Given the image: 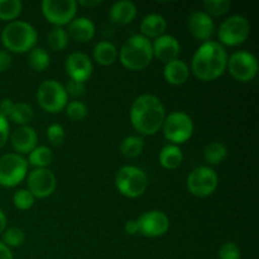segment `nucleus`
Listing matches in <instances>:
<instances>
[{
  "mask_svg": "<svg viewBox=\"0 0 259 259\" xmlns=\"http://www.w3.org/2000/svg\"><path fill=\"white\" fill-rule=\"evenodd\" d=\"M166 110L157 96L144 94L134 100L131 108L133 128L143 136H153L163 125Z\"/></svg>",
  "mask_w": 259,
  "mask_h": 259,
  "instance_id": "obj_1",
  "label": "nucleus"
},
{
  "mask_svg": "<svg viewBox=\"0 0 259 259\" xmlns=\"http://www.w3.org/2000/svg\"><path fill=\"white\" fill-rule=\"evenodd\" d=\"M228 53L224 46L215 40L204 42L195 52L191 70L199 80L212 81L227 70Z\"/></svg>",
  "mask_w": 259,
  "mask_h": 259,
  "instance_id": "obj_2",
  "label": "nucleus"
},
{
  "mask_svg": "<svg viewBox=\"0 0 259 259\" xmlns=\"http://www.w3.org/2000/svg\"><path fill=\"white\" fill-rule=\"evenodd\" d=\"M119 58L121 65L128 70L141 71L148 67L153 60L151 40L142 34L132 35L120 48Z\"/></svg>",
  "mask_w": 259,
  "mask_h": 259,
  "instance_id": "obj_3",
  "label": "nucleus"
},
{
  "mask_svg": "<svg viewBox=\"0 0 259 259\" xmlns=\"http://www.w3.org/2000/svg\"><path fill=\"white\" fill-rule=\"evenodd\" d=\"M37 30L32 24L23 20H13L2 32V42L7 50L15 53H24L34 48Z\"/></svg>",
  "mask_w": 259,
  "mask_h": 259,
  "instance_id": "obj_4",
  "label": "nucleus"
},
{
  "mask_svg": "<svg viewBox=\"0 0 259 259\" xmlns=\"http://www.w3.org/2000/svg\"><path fill=\"white\" fill-rule=\"evenodd\" d=\"M115 185L121 195L131 199L142 196L148 187L146 174L136 166H124L118 171Z\"/></svg>",
  "mask_w": 259,
  "mask_h": 259,
  "instance_id": "obj_5",
  "label": "nucleus"
},
{
  "mask_svg": "<svg viewBox=\"0 0 259 259\" xmlns=\"http://www.w3.org/2000/svg\"><path fill=\"white\" fill-rule=\"evenodd\" d=\"M67 93L65 86L56 80H46L37 91V101L47 113H60L67 105Z\"/></svg>",
  "mask_w": 259,
  "mask_h": 259,
  "instance_id": "obj_6",
  "label": "nucleus"
},
{
  "mask_svg": "<svg viewBox=\"0 0 259 259\" xmlns=\"http://www.w3.org/2000/svg\"><path fill=\"white\" fill-rule=\"evenodd\" d=\"M162 129L167 141L176 146L185 143L191 138L194 133V121L189 114L184 111H174L166 115Z\"/></svg>",
  "mask_w": 259,
  "mask_h": 259,
  "instance_id": "obj_7",
  "label": "nucleus"
},
{
  "mask_svg": "<svg viewBox=\"0 0 259 259\" xmlns=\"http://www.w3.org/2000/svg\"><path fill=\"white\" fill-rule=\"evenodd\" d=\"M28 163L17 153H7L0 157V185L14 187L27 176Z\"/></svg>",
  "mask_w": 259,
  "mask_h": 259,
  "instance_id": "obj_8",
  "label": "nucleus"
},
{
  "mask_svg": "<svg viewBox=\"0 0 259 259\" xmlns=\"http://www.w3.org/2000/svg\"><path fill=\"white\" fill-rule=\"evenodd\" d=\"M249 34L250 24L247 18L242 15H232L225 19L219 27V33H218L220 42L230 47L244 43Z\"/></svg>",
  "mask_w": 259,
  "mask_h": 259,
  "instance_id": "obj_9",
  "label": "nucleus"
},
{
  "mask_svg": "<svg viewBox=\"0 0 259 259\" xmlns=\"http://www.w3.org/2000/svg\"><path fill=\"white\" fill-rule=\"evenodd\" d=\"M218 184L219 177L217 172L207 166L196 167L187 177V189L197 197H207L214 194Z\"/></svg>",
  "mask_w": 259,
  "mask_h": 259,
  "instance_id": "obj_10",
  "label": "nucleus"
},
{
  "mask_svg": "<svg viewBox=\"0 0 259 259\" xmlns=\"http://www.w3.org/2000/svg\"><path fill=\"white\" fill-rule=\"evenodd\" d=\"M42 14L55 27H62L75 19L77 3L75 0H43Z\"/></svg>",
  "mask_w": 259,
  "mask_h": 259,
  "instance_id": "obj_11",
  "label": "nucleus"
},
{
  "mask_svg": "<svg viewBox=\"0 0 259 259\" xmlns=\"http://www.w3.org/2000/svg\"><path fill=\"white\" fill-rule=\"evenodd\" d=\"M227 67L233 77L240 82L253 80L258 73V61L254 55L247 51H238L228 60Z\"/></svg>",
  "mask_w": 259,
  "mask_h": 259,
  "instance_id": "obj_12",
  "label": "nucleus"
},
{
  "mask_svg": "<svg viewBox=\"0 0 259 259\" xmlns=\"http://www.w3.org/2000/svg\"><path fill=\"white\" fill-rule=\"evenodd\" d=\"M138 233L148 238H158L166 234L169 229V219L164 212L151 210L137 219Z\"/></svg>",
  "mask_w": 259,
  "mask_h": 259,
  "instance_id": "obj_13",
  "label": "nucleus"
},
{
  "mask_svg": "<svg viewBox=\"0 0 259 259\" xmlns=\"http://www.w3.org/2000/svg\"><path fill=\"white\" fill-rule=\"evenodd\" d=\"M28 190L37 199L50 197L56 190V177L48 168H35L28 175Z\"/></svg>",
  "mask_w": 259,
  "mask_h": 259,
  "instance_id": "obj_14",
  "label": "nucleus"
},
{
  "mask_svg": "<svg viewBox=\"0 0 259 259\" xmlns=\"http://www.w3.org/2000/svg\"><path fill=\"white\" fill-rule=\"evenodd\" d=\"M66 72L70 76V80L85 82L93 73V62L88 55L82 52H73L66 58Z\"/></svg>",
  "mask_w": 259,
  "mask_h": 259,
  "instance_id": "obj_15",
  "label": "nucleus"
},
{
  "mask_svg": "<svg viewBox=\"0 0 259 259\" xmlns=\"http://www.w3.org/2000/svg\"><path fill=\"white\" fill-rule=\"evenodd\" d=\"M187 27H189L192 37L199 40H204V42H207L210 39L215 29L211 17L200 10L194 12L190 15L189 20H187Z\"/></svg>",
  "mask_w": 259,
  "mask_h": 259,
  "instance_id": "obj_16",
  "label": "nucleus"
},
{
  "mask_svg": "<svg viewBox=\"0 0 259 259\" xmlns=\"http://www.w3.org/2000/svg\"><path fill=\"white\" fill-rule=\"evenodd\" d=\"M152 50H153V57H157L162 62L168 63L179 57L181 46L174 35L163 34L156 38L152 45Z\"/></svg>",
  "mask_w": 259,
  "mask_h": 259,
  "instance_id": "obj_17",
  "label": "nucleus"
},
{
  "mask_svg": "<svg viewBox=\"0 0 259 259\" xmlns=\"http://www.w3.org/2000/svg\"><path fill=\"white\" fill-rule=\"evenodd\" d=\"M10 141L18 153L29 154L37 147V133L29 125H20L13 132Z\"/></svg>",
  "mask_w": 259,
  "mask_h": 259,
  "instance_id": "obj_18",
  "label": "nucleus"
},
{
  "mask_svg": "<svg viewBox=\"0 0 259 259\" xmlns=\"http://www.w3.org/2000/svg\"><path fill=\"white\" fill-rule=\"evenodd\" d=\"M77 42H89L95 35V24L89 18H75L68 23V34Z\"/></svg>",
  "mask_w": 259,
  "mask_h": 259,
  "instance_id": "obj_19",
  "label": "nucleus"
},
{
  "mask_svg": "<svg viewBox=\"0 0 259 259\" xmlns=\"http://www.w3.org/2000/svg\"><path fill=\"white\" fill-rule=\"evenodd\" d=\"M111 22L120 25L131 24L137 17V7L131 0H120L114 3L109 12Z\"/></svg>",
  "mask_w": 259,
  "mask_h": 259,
  "instance_id": "obj_20",
  "label": "nucleus"
},
{
  "mask_svg": "<svg viewBox=\"0 0 259 259\" xmlns=\"http://www.w3.org/2000/svg\"><path fill=\"white\" fill-rule=\"evenodd\" d=\"M163 76L164 80L168 83H171V85L181 86L189 80L190 68L185 61L176 58V60L166 63L163 70Z\"/></svg>",
  "mask_w": 259,
  "mask_h": 259,
  "instance_id": "obj_21",
  "label": "nucleus"
},
{
  "mask_svg": "<svg viewBox=\"0 0 259 259\" xmlns=\"http://www.w3.org/2000/svg\"><path fill=\"white\" fill-rule=\"evenodd\" d=\"M167 29V22L162 15L159 14H148L144 17L141 23V32L143 37L158 38L164 34Z\"/></svg>",
  "mask_w": 259,
  "mask_h": 259,
  "instance_id": "obj_22",
  "label": "nucleus"
},
{
  "mask_svg": "<svg viewBox=\"0 0 259 259\" xmlns=\"http://www.w3.org/2000/svg\"><path fill=\"white\" fill-rule=\"evenodd\" d=\"M159 163L166 169H176L184 161L181 148L175 144H167L159 152Z\"/></svg>",
  "mask_w": 259,
  "mask_h": 259,
  "instance_id": "obj_23",
  "label": "nucleus"
},
{
  "mask_svg": "<svg viewBox=\"0 0 259 259\" xmlns=\"http://www.w3.org/2000/svg\"><path fill=\"white\" fill-rule=\"evenodd\" d=\"M118 58V50L108 40H101L94 47V60L101 66H110Z\"/></svg>",
  "mask_w": 259,
  "mask_h": 259,
  "instance_id": "obj_24",
  "label": "nucleus"
},
{
  "mask_svg": "<svg viewBox=\"0 0 259 259\" xmlns=\"http://www.w3.org/2000/svg\"><path fill=\"white\" fill-rule=\"evenodd\" d=\"M228 156V149L222 142H212L204 149V159L210 166L220 164Z\"/></svg>",
  "mask_w": 259,
  "mask_h": 259,
  "instance_id": "obj_25",
  "label": "nucleus"
},
{
  "mask_svg": "<svg viewBox=\"0 0 259 259\" xmlns=\"http://www.w3.org/2000/svg\"><path fill=\"white\" fill-rule=\"evenodd\" d=\"M144 149V141L142 137L129 136L120 143V152L126 158H137Z\"/></svg>",
  "mask_w": 259,
  "mask_h": 259,
  "instance_id": "obj_26",
  "label": "nucleus"
},
{
  "mask_svg": "<svg viewBox=\"0 0 259 259\" xmlns=\"http://www.w3.org/2000/svg\"><path fill=\"white\" fill-rule=\"evenodd\" d=\"M53 158L52 151L48 147L39 146L35 147L32 152L29 153L28 161L32 166L37 167V168H47L51 164Z\"/></svg>",
  "mask_w": 259,
  "mask_h": 259,
  "instance_id": "obj_27",
  "label": "nucleus"
},
{
  "mask_svg": "<svg viewBox=\"0 0 259 259\" xmlns=\"http://www.w3.org/2000/svg\"><path fill=\"white\" fill-rule=\"evenodd\" d=\"M47 43L51 50L61 52L68 45L67 32L62 27H53L47 34Z\"/></svg>",
  "mask_w": 259,
  "mask_h": 259,
  "instance_id": "obj_28",
  "label": "nucleus"
},
{
  "mask_svg": "<svg viewBox=\"0 0 259 259\" xmlns=\"http://www.w3.org/2000/svg\"><path fill=\"white\" fill-rule=\"evenodd\" d=\"M9 119L19 125H28L33 119V109L32 106L25 103L14 104L12 113H10Z\"/></svg>",
  "mask_w": 259,
  "mask_h": 259,
  "instance_id": "obj_29",
  "label": "nucleus"
},
{
  "mask_svg": "<svg viewBox=\"0 0 259 259\" xmlns=\"http://www.w3.org/2000/svg\"><path fill=\"white\" fill-rule=\"evenodd\" d=\"M28 62H29V66L33 70L40 72V71H45L50 66V55L43 48L34 47L33 50H30L29 56H28Z\"/></svg>",
  "mask_w": 259,
  "mask_h": 259,
  "instance_id": "obj_30",
  "label": "nucleus"
},
{
  "mask_svg": "<svg viewBox=\"0 0 259 259\" xmlns=\"http://www.w3.org/2000/svg\"><path fill=\"white\" fill-rule=\"evenodd\" d=\"M22 12L20 0H0V19L13 20Z\"/></svg>",
  "mask_w": 259,
  "mask_h": 259,
  "instance_id": "obj_31",
  "label": "nucleus"
},
{
  "mask_svg": "<svg viewBox=\"0 0 259 259\" xmlns=\"http://www.w3.org/2000/svg\"><path fill=\"white\" fill-rule=\"evenodd\" d=\"M232 7V3L229 0H206L204 2V8L206 10V14L220 17V15L227 14L228 10Z\"/></svg>",
  "mask_w": 259,
  "mask_h": 259,
  "instance_id": "obj_32",
  "label": "nucleus"
},
{
  "mask_svg": "<svg viewBox=\"0 0 259 259\" xmlns=\"http://www.w3.org/2000/svg\"><path fill=\"white\" fill-rule=\"evenodd\" d=\"M66 114L68 118L73 121H81L86 118L88 115V108L83 103L77 100L70 101L66 105Z\"/></svg>",
  "mask_w": 259,
  "mask_h": 259,
  "instance_id": "obj_33",
  "label": "nucleus"
},
{
  "mask_svg": "<svg viewBox=\"0 0 259 259\" xmlns=\"http://www.w3.org/2000/svg\"><path fill=\"white\" fill-rule=\"evenodd\" d=\"M35 197L33 196L28 189L18 190L13 196V202H14L15 207L19 210H28L33 206L34 204Z\"/></svg>",
  "mask_w": 259,
  "mask_h": 259,
  "instance_id": "obj_34",
  "label": "nucleus"
},
{
  "mask_svg": "<svg viewBox=\"0 0 259 259\" xmlns=\"http://www.w3.org/2000/svg\"><path fill=\"white\" fill-rule=\"evenodd\" d=\"M24 232H23L20 228L13 227L9 228L4 232V237H3V240H4V244L9 247H19L23 242H24Z\"/></svg>",
  "mask_w": 259,
  "mask_h": 259,
  "instance_id": "obj_35",
  "label": "nucleus"
},
{
  "mask_svg": "<svg viewBox=\"0 0 259 259\" xmlns=\"http://www.w3.org/2000/svg\"><path fill=\"white\" fill-rule=\"evenodd\" d=\"M47 138L53 146H61L65 141V129L60 124H51L47 128Z\"/></svg>",
  "mask_w": 259,
  "mask_h": 259,
  "instance_id": "obj_36",
  "label": "nucleus"
},
{
  "mask_svg": "<svg viewBox=\"0 0 259 259\" xmlns=\"http://www.w3.org/2000/svg\"><path fill=\"white\" fill-rule=\"evenodd\" d=\"M219 259H240L239 247L235 243H225L219 250Z\"/></svg>",
  "mask_w": 259,
  "mask_h": 259,
  "instance_id": "obj_37",
  "label": "nucleus"
},
{
  "mask_svg": "<svg viewBox=\"0 0 259 259\" xmlns=\"http://www.w3.org/2000/svg\"><path fill=\"white\" fill-rule=\"evenodd\" d=\"M65 89H66V93H67V95L78 98V96H81L83 93H85V82L70 80L67 82V86H66Z\"/></svg>",
  "mask_w": 259,
  "mask_h": 259,
  "instance_id": "obj_38",
  "label": "nucleus"
},
{
  "mask_svg": "<svg viewBox=\"0 0 259 259\" xmlns=\"http://www.w3.org/2000/svg\"><path fill=\"white\" fill-rule=\"evenodd\" d=\"M9 138V123L4 116L0 115V148L5 146Z\"/></svg>",
  "mask_w": 259,
  "mask_h": 259,
  "instance_id": "obj_39",
  "label": "nucleus"
},
{
  "mask_svg": "<svg viewBox=\"0 0 259 259\" xmlns=\"http://www.w3.org/2000/svg\"><path fill=\"white\" fill-rule=\"evenodd\" d=\"M13 108H14V103H13L10 99H4V100L0 103V115L4 116L5 119L9 118Z\"/></svg>",
  "mask_w": 259,
  "mask_h": 259,
  "instance_id": "obj_40",
  "label": "nucleus"
},
{
  "mask_svg": "<svg viewBox=\"0 0 259 259\" xmlns=\"http://www.w3.org/2000/svg\"><path fill=\"white\" fill-rule=\"evenodd\" d=\"M12 65V57L7 51L0 50V72L7 71Z\"/></svg>",
  "mask_w": 259,
  "mask_h": 259,
  "instance_id": "obj_41",
  "label": "nucleus"
},
{
  "mask_svg": "<svg viewBox=\"0 0 259 259\" xmlns=\"http://www.w3.org/2000/svg\"><path fill=\"white\" fill-rule=\"evenodd\" d=\"M124 229H125V232L131 235L137 234V233H138V223H137V220H128V222L125 223Z\"/></svg>",
  "mask_w": 259,
  "mask_h": 259,
  "instance_id": "obj_42",
  "label": "nucleus"
},
{
  "mask_svg": "<svg viewBox=\"0 0 259 259\" xmlns=\"http://www.w3.org/2000/svg\"><path fill=\"white\" fill-rule=\"evenodd\" d=\"M0 259H14L12 250L2 242H0Z\"/></svg>",
  "mask_w": 259,
  "mask_h": 259,
  "instance_id": "obj_43",
  "label": "nucleus"
},
{
  "mask_svg": "<svg viewBox=\"0 0 259 259\" xmlns=\"http://www.w3.org/2000/svg\"><path fill=\"white\" fill-rule=\"evenodd\" d=\"M78 4L83 5V7H88V8H91V7H96V5H100L101 2L100 0H90V2H85V0H81V2H78Z\"/></svg>",
  "mask_w": 259,
  "mask_h": 259,
  "instance_id": "obj_44",
  "label": "nucleus"
},
{
  "mask_svg": "<svg viewBox=\"0 0 259 259\" xmlns=\"http://www.w3.org/2000/svg\"><path fill=\"white\" fill-rule=\"evenodd\" d=\"M7 228V217L3 212V210H0V233H3Z\"/></svg>",
  "mask_w": 259,
  "mask_h": 259,
  "instance_id": "obj_45",
  "label": "nucleus"
}]
</instances>
